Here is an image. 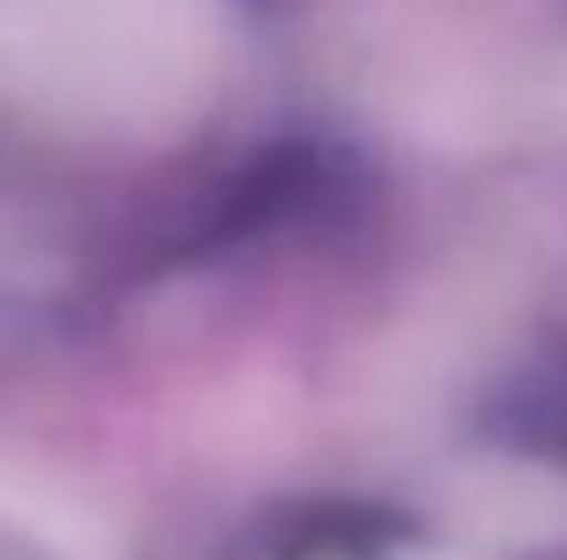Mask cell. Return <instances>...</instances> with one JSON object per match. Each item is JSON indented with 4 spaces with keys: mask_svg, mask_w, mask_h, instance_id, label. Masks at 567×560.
<instances>
[{
    "mask_svg": "<svg viewBox=\"0 0 567 560\" xmlns=\"http://www.w3.org/2000/svg\"><path fill=\"white\" fill-rule=\"evenodd\" d=\"M223 58L216 0H0V108L58 137H181Z\"/></svg>",
    "mask_w": 567,
    "mask_h": 560,
    "instance_id": "cell-1",
    "label": "cell"
},
{
    "mask_svg": "<svg viewBox=\"0 0 567 560\" xmlns=\"http://www.w3.org/2000/svg\"><path fill=\"white\" fill-rule=\"evenodd\" d=\"M0 560H51L43 547H29L22 532H8V525H0Z\"/></svg>",
    "mask_w": 567,
    "mask_h": 560,
    "instance_id": "cell-2",
    "label": "cell"
}]
</instances>
